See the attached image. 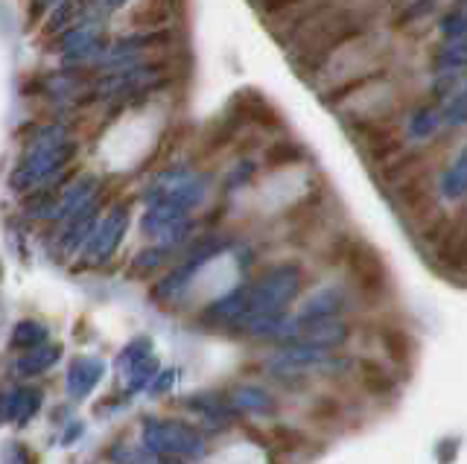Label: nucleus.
<instances>
[{"mask_svg": "<svg viewBox=\"0 0 467 464\" xmlns=\"http://www.w3.org/2000/svg\"><path fill=\"white\" fill-rule=\"evenodd\" d=\"M365 33V18L357 9H339L333 6L327 15L313 21L306 30H301L289 41V59L301 77H310L325 67L336 53L354 38Z\"/></svg>", "mask_w": 467, "mask_h": 464, "instance_id": "nucleus-1", "label": "nucleus"}, {"mask_svg": "<svg viewBox=\"0 0 467 464\" xmlns=\"http://www.w3.org/2000/svg\"><path fill=\"white\" fill-rule=\"evenodd\" d=\"M73 155V143L67 140L62 126H47L26 143L24 155L15 164L9 187L15 193H29L36 191L38 184L53 179L58 170H62Z\"/></svg>", "mask_w": 467, "mask_h": 464, "instance_id": "nucleus-2", "label": "nucleus"}, {"mask_svg": "<svg viewBox=\"0 0 467 464\" xmlns=\"http://www.w3.org/2000/svg\"><path fill=\"white\" fill-rule=\"evenodd\" d=\"M345 269L354 289L368 301H379L389 293V269L386 260L371 242L362 237H350L348 254H345Z\"/></svg>", "mask_w": 467, "mask_h": 464, "instance_id": "nucleus-3", "label": "nucleus"}, {"mask_svg": "<svg viewBox=\"0 0 467 464\" xmlns=\"http://www.w3.org/2000/svg\"><path fill=\"white\" fill-rule=\"evenodd\" d=\"M391 201L398 205L400 213H406V220L412 228H418L420 222H427L430 216L438 211L435 201V181H432V167H418L415 172H409L406 179H400L394 184Z\"/></svg>", "mask_w": 467, "mask_h": 464, "instance_id": "nucleus-4", "label": "nucleus"}, {"mask_svg": "<svg viewBox=\"0 0 467 464\" xmlns=\"http://www.w3.org/2000/svg\"><path fill=\"white\" fill-rule=\"evenodd\" d=\"M143 444L155 456H202L204 449L202 435L175 420H150L143 429Z\"/></svg>", "mask_w": 467, "mask_h": 464, "instance_id": "nucleus-5", "label": "nucleus"}, {"mask_svg": "<svg viewBox=\"0 0 467 464\" xmlns=\"http://www.w3.org/2000/svg\"><path fill=\"white\" fill-rule=\"evenodd\" d=\"M126 225H129V213H126V208L111 211V213L106 216V220H102V222L94 228L91 240L85 242V260H88V263H102V260H109V257L114 254L117 245H120Z\"/></svg>", "mask_w": 467, "mask_h": 464, "instance_id": "nucleus-6", "label": "nucleus"}, {"mask_svg": "<svg viewBox=\"0 0 467 464\" xmlns=\"http://www.w3.org/2000/svg\"><path fill=\"white\" fill-rule=\"evenodd\" d=\"M435 260L444 272L467 274V216L450 220L444 237L435 242Z\"/></svg>", "mask_w": 467, "mask_h": 464, "instance_id": "nucleus-7", "label": "nucleus"}, {"mask_svg": "<svg viewBox=\"0 0 467 464\" xmlns=\"http://www.w3.org/2000/svg\"><path fill=\"white\" fill-rule=\"evenodd\" d=\"M350 336V330L339 318H310V325L304 330H296L289 336L292 345H304V347H318V351H327V347H339Z\"/></svg>", "mask_w": 467, "mask_h": 464, "instance_id": "nucleus-8", "label": "nucleus"}, {"mask_svg": "<svg viewBox=\"0 0 467 464\" xmlns=\"http://www.w3.org/2000/svg\"><path fill=\"white\" fill-rule=\"evenodd\" d=\"M94 222H97V201L88 199L82 208H77L70 216H65V231L58 234V249H62L65 254L79 252L82 245L91 240Z\"/></svg>", "mask_w": 467, "mask_h": 464, "instance_id": "nucleus-9", "label": "nucleus"}, {"mask_svg": "<svg viewBox=\"0 0 467 464\" xmlns=\"http://www.w3.org/2000/svg\"><path fill=\"white\" fill-rule=\"evenodd\" d=\"M102 374H106V362H102L99 356H77L70 362L67 380H65L67 397L70 400H85L99 386Z\"/></svg>", "mask_w": 467, "mask_h": 464, "instance_id": "nucleus-10", "label": "nucleus"}, {"mask_svg": "<svg viewBox=\"0 0 467 464\" xmlns=\"http://www.w3.org/2000/svg\"><path fill=\"white\" fill-rule=\"evenodd\" d=\"M58 50L70 59H82V56H94L102 50V33L97 24H79L70 26V30L62 33V41H58Z\"/></svg>", "mask_w": 467, "mask_h": 464, "instance_id": "nucleus-11", "label": "nucleus"}, {"mask_svg": "<svg viewBox=\"0 0 467 464\" xmlns=\"http://www.w3.org/2000/svg\"><path fill=\"white\" fill-rule=\"evenodd\" d=\"M354 371H357L359 388L371 397H389V395H394V388H398L394 376L379 366L377 359H357Z\"/></svg>", "mask_w": 467, "mask_h": 464, "instance_id": "nucleus-12", "label": "nucleus"}, {"mask_svg": "<svg viewBox=\"0 0 467 464\" xmlns=\"http://www.w3.org/2000/svg\"><path fill=\"white\" fill-rule=\"evenodd\" d=\"M377 339L383 345V354L394 362V366H409V362H412L415 342L409 336V330H403L398 325H379Z\"/></svg>", "mask_w": 467, "mask_h": 464, "instance_id": "nucleus-13", "label": "nucleus"}, {"mask_svg": "<svg viewBox=\"0 0 467 464\" xmlns=\"http://www.w3.org/2000/svg\"><path fill=\"white\" fill-rule=\"evenodd\" d=\"M62 359V345H38V347H29L18 356L15 362V374L18 376H38V374H47L56 362Z\"/></svg>", "mask_w": 467, "mask_h": 464, "instance_id": "nucleus-14", "label": "nucleus"}, {"mask_svg": "<svg viewBox=\"0 0 467 464\" xmlns=\"http://www.w3.org/2000/svg\"><path fill=\"white\" fill-rule=\"evenodd\" d=\"M9 400H12V424L15 427H26L41 409V400H44V391L36 386H18L9 391Z\"/></svg>", "mask_w": 467, "mask_h": 464, "instance_id": "nucleus-15", "label": "nucleus"}, {"mask_svg": "<svg viewBox=\"0 0 467 464\" xmlns=\"http://www.w3.org/2000/svg\"><path fill=\"white\" fill-rule=\"evenodd\" d=\"M231 406L240 412H257V415H275L277 412V403L272 395H266L263 388L254 386H243V388H234L231 391Z\"/></svg>", "mask_w": 467, "mask_h": 464, "instance_id": "nucleus-16", "label": "nucleus"}, {"mask_svg": "<svg viewBox=\"0 0 467 464\" xmlns=\"http://www.w3.org/2000/svg\"><path fill=\"white\" fill-rule=\"evenodd\" d=\"M304 161V150L296 140H275L263 150V167L266 170H284V167H296Z\"/></svg>", "mask_w": 467, "mask_h": 464, "instance_id": "nucleus-17", "label": "nucleus"}, {"mask_svg": "<svg viewBox=\"0 0 467 464\" xmlns=\"http://www.w3.org/2000/svg\"><path fill=\"white\" fill-rule=\"evenodd\" d=\"M50 339V330L47 325L36 322V318H24L12 327V347H18V351H29V347H38Z\"/></svg>", "mask_w": 467, "mask_h": 464, "instance_id": "nucleus-18", "label": "nucleus"}, {"mask_svg": "<svg viewBox=\"0 0 467 464\" xmlns=\"http://www.w3.org/2000/svg\"><path fill=\"white\" fill-rule=\"evenodd\" d=\"M260 441H266L269 447H277V449H286V453H292V449L310 447V438H306V432H301L296 427H284V424L269 427L266 432L260 435Z\"/></svg>", "mask_w": 467, "mask_h": 464, "instance_id": "nucleus-19", "label": "nucleus"}, {"mask_svg": "<svg viewBox=\"0 0 467 464\" xmlns=\"http://www.w3.org/2000/svg\"><path fill=\"white\" fill-rule=\"evenodd\" d=\"M342 418V400L339 397H316L310 403V409H306V420H313L318 427H330V424H339Z\"/></svg>", "mask_w": 467, "mask_h": 464, "instance_id": "nucleus-20", "label": "nucleus"}, {"mask_svg": "<svg viewBox=\"0 0 467 464\" xmlns=\"http://www.w3.org/2000/svg\"><path fill=\"white\" fill-rule=\"evenodd\" d=\"M467 191V152L462 155V161L456 164V170L450 172V179H447V196H462Z\"/></svg>", "mask_w": 467, "mask_h": 464, "instance_id": "nucleus-21", "label": "nucleus"}, {"mask_svg": "<svg viewBox=\"0 0 467 464\" xmlns=\"http://www.w3.org/2000/svg\"><path fill=\"white\" fill-rule=\"evenodd\" d=\"M298 4H304V0H260L257 6L266 18H277V15H284V12L296 9Z\"/></svg>", "mask_w": 467, "mask_h": 464, "instance_id": "nucleus-22", "label": "nucleus"}, {"mask_svg": "<svg viewBox=\"0 0 467 464\" xmlns=\"http://www.w3.org/2000/svg\"><path fill=\"white\" fill-rule=\"evenodd\" d=\"M126 0H91V15L97 12V15H109V12H114L117 6H123Z\"/></svg>", "mask_w": 467, "mask_h": 464, "instance_id": "nucleus-23", "label": "nucleus"}, {"mask_svg": "<svg viewBox=\"0 0 467 464\" xmlns=\"http://www.w3.org/2000/svg\"><path fill=\"white\" fill-rule=\"evenodd\" d=\"M12 424V400H9V391H0V427Z\"/></svg>", "mask_w": 467, "mask_h": 464, "instance_id": "nucleus-24", "label": "nucleus"}, {"mask_svg": "<svg viewBox=\"0 0 467 464\" xmlns=\"http://www.w3.org/2000/svg\"><path fill=\"white\" fill-rule=\"evenodd\" d=\"M79 435H82V424H79V420H73V427H67V429H65V435H62V444H65V447H67V444H73V441L79 438Z\"/></svg>", "mask_w": 467, "mask_h": 464, "instance_id": "nucleus-25", "label": "nucleus"}, {"mask_svg": "<svg viewBox=\"0 0 467 464\" xmlns=\"http://www.w3.org/2000/svg\"><path fill=\"white\" fill-rule=\"evenodd\" d=\"M161 376V380L152 386V391H167L170 386H172V376H175V371H167V374H158Z\"/></svg>", "mask_w": 467, "mask_h": 464, "instance_id": "nucleus-26", "label": "nucleus"}, {"mask_svg": "<svg viewBox=\"0 0 467 464\" xmlns=\"http://www.w3.org/2000/svg\"><path fill=\"white\" fill-rule=\"evenodd\" d=\"M462 4H467V0H462Z\"/></svg>", "mask_w": 467, "mask_h": 464, "instance_id": "nucleus-27", "label": "nucleus"}]
</instances>
